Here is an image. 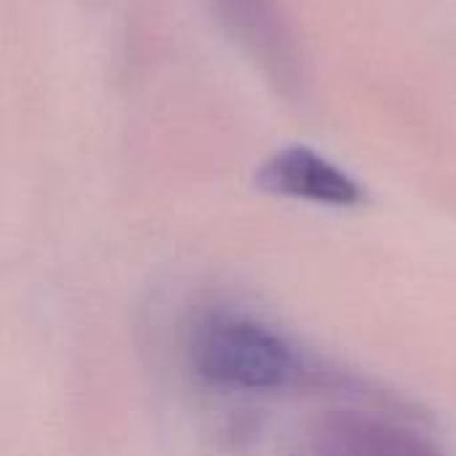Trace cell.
Here are the masks:
<instances>
[{
    "mask_svg": "<svg viewBox=\"0 0 456 456\" xmlns=\"http://www.w3.org/2000/svg\"><path fill=\"white\" fill-rule=\"evenodd\" d=\"M190 363L200 379L230 390H278L297 374L291 347L267 326L238 315L203 321L190 342Z\"/></svg>",
    "mask_w": 456,
    "mask_h": 456,
    "instance_id": "cell-1",
    "label": "cell"
},
{
    "mask_svg": "<svg viewBox=\"0 0 456 456\" xmlns=\"http://www.w3.org/2000/svg\"><path fill=\"white\" fill-rule=\"evenodd\" d=\"M227 35L286 96L305 88V53L283 0H211Z\"/></svg>",
    "mask_w": 456,
    "mask_h": 456,
    "instance_id": "cell-2",
    "label": "cell"
},
{
    "mask_svg": "<svg viewBox=\"0 0 456 456\" xmlns=\"http://www.w3.org/2000/svg\"><path fill=\"white\" fill-rule=\"evenodd\" d=\"M256 187L270 195L334 208L361 206L366 198V190L347 171L305 144L273 152L256 171Z\"/></svg>",
    "mask_w": 456,
    "mask_h": 456,
    "instance_id": "cell-3",
    "label": "cell"
},
{
    "mask_svg": "<svg viewBox=\"0 0 456 456\" xmlns=\"http://www.w3.org/2000/svg\"><path fill=\"white\" fill-rule=\"evenodd\" d=\"M313 446L318 456H441L417 433L358 411H329L321 417L313 430Z\"/></svg>",
    "mask_w": 456,
    "mask_h": 456,
    "instance_id": "cell-4",
    "label": "cell"
}]
</instances>
